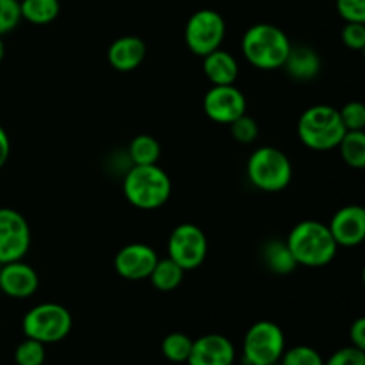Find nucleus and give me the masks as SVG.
<instances>
[{"mask_svg":"<svg viewBox=\"0 0 365 365\" xmlns=\"http://www.w3.org/2000/svg\"><path fill=\"white\" fill-rule=\"evenodd\" d=\"M289 250L298 266L324 267L337 255V242L334 241L328 225L316 220L299 221L287 239Z\"/></svg>","mask_w":365,"mask_h":365,"instance_id":"f257e3e1","label":"nucleus"},{"mask_svg":"<svg viewBox=\"0 0 365 365\" xmlns=\"http://www.w3.org/2000/svg\"><path fill=\"white\" fill-rule=\"evenodd\" d=\"M292 43L280 27L273 24H255L245 32L241 50L245 59L259 70L271 71L284 66Z\"/></svg>","mask_w":365,"mask_h":365,"instance_id":"f03ea898","label":"nucleus"},{"mask_svg":"<svg viewBox=\"0 0 365 365\" xmlns=\"http://www.w3.org/2000/svg\"><path fill=\"white\" fill-rule=\"evenodd\" d=\"M123 195L135 209H160L171 196V178L157 164H132L123 178Z\"/></svg>","mask_w":365,"mask_h":365,"instance_id":"7ed1b4c3","label":"nucleus"},{"mask_svg":"<svg viewBox=\"0 0 365 365\" xmlns=\"http://www.w3.org/2000/svg\"><path fill=\"white\" fill-rule=\"evenodd\" d=\"M346 128L342 125L339 109L317 103L303 110L298 120V138L307 148L316 152H328L337 148Z\"/></svg>","mask_w":365,"mask_h":365,"instance_id":"20e7f679","label":"nucleus"},{"mask_svg":"<svg viewBox=\"0 0 365 365\" xmlns=\"http://www.w3.org/2000/svg\"><path fill=\"white\" fill-rule=\"evenodd\" d=\"M250 182L264 192L284 191L292 180V163L277 146H260L246 164Z\"/></svg>","mask_w":365,"mask_h":365,"instance_id":"39448f33","label":"nucleus"},{"mask_svg":"<svg viewBox=\"0 0 365 365\" xmlns=\"http://www.w3.org/2000/svg\"><path fill=\"white\" fill-rule=\"evenodd\" d=\"M73 317L66 307L59 303H39L32 307L21 321L25 337L34 339L41 344H56L70 335Z\"/></svg>","mask_w":365,"mask_h":365,"instance_id":"423d86ee","label":"nucleus"},{"mask_svg":"<svg viewBox=\"0 0 365 365\" xmlns=\"http://www.w3.org/2000/svg\"><path fill=\"white\" fill-rule=\"evenodd\" d=\"M284 351V330L273 321H257L242 339V360L246 365L278 364Z\"/></svg>","mask_w":365,"mask_h":365,"instance_id":"0eeeda50","label":"nucleus"},{"mask_svg":"<svg viewBox=\"0 0 365 365\" xmlns=\"http://www.w3.org/2000/svg\"><path fill=\"white\" fill-rule=\"evenodd\" d=\"M227 36V21L217 11L200 9L185 24L184 39L187 48L200 57L221 48Z\"/></svg>","mask_w":365,"mask_h":365,"instance_id":"6e6552de","label":"nucleus"},{"mask_svg":"<svg viewBox=\"0 0 365 365\" xmlns=\"http://www.w3.org/2000/svg\"><path fill=\"white\" fill-rule=\"evenodd\" d=\"M209 253V241L207 235L198 225L182 223L173 228L168 239V257L177 262L182 269H198L207 259Z\"/></svg>","mask_w":365,"mask_h":365,"instance_id":"1a4fd4ad","label":"nucleus"},{"mask_svg":"<svg viewBox=\"0 0 365 365\" xmlns=\"http://www.w3.org/2000/svg\"><path fill=\"white\" fill-rule=\"evenodd\" d=\"M31 248V227L24 214L2 207L0 209V266L24 260Z\"/></svg>","mask_w":365,"mask_h":365,"instance_id":"9d476101","label":"nucleus"},{"mask_svg":"<svg viewBox=\"0 0 365 365\" xmlns=\"http://www.w3.org/2000/svg\"><path fill=\"white\" fill-rule=\"evenodd\" d=\"M246 96L235 84L212 86L203 96V113L214 123L230 125L246 114Z\"/></svg>","mask_w":365,"mask_h":365,"instance_id":"9b49d317","label":"nucleus"},{"mask_svg":"<svg viewBox=\"0 0 365 365\" xmlns=\"http://www.w3.org/2000/svg\"><path fill=\"white\" fill-rule=\"evenodd\" d=\"M157 260L159 257L152 246L145 245V242H130L116 253L114 269L125 280H148Z\"/></svg>","mask_w":365,"mask_h":365,"instance_id":"f8f14e48","label":"nucleus"},{"mask_svg":"<svg viewBox=\"0 0 365 365\" xmlns=\"http://www.w3.org/2000/svg\"><path fill=\"white\" fill-rule=\"evenodd\" d=\"M337 246L355 248L365 239V209L362 205H346L334 214L328 223Z\"/></svg>","mask_w":365,"mask_h":365,"instance_id":"ddd939ff","label":"nucleus"},{"mask_svg":"<svg viewBox=\"0 0 365 365\" xmlns=\"http://www.w3.org/2000/svg\"><path fill=\"white\" fill-rule=\"evenodd\" d=\"M235 346L221 334H207L192 341L187 365H234Z\"/></svg>","mask_w":365,"mask_h":365,"instance_id":"4468645a","label":"nucleus"},{"mask_svg":"<svg viewBox=\"0 0 365 365\" xmlns=\"http://www.w3.org/2000/svg\"><path fill=\"white\" fill-rule=\"evenodd\" d=\"M39 289L36 269L24 260H14L0 266V291L13 299H27Z\"/></svg>","mask_w":365,"mask_h":365,"instance_id":"2eb2a0df","label":"nucleus"},{"mask_svg":"<svg viewBox=\"0 0 365 365\" xmlns=\"http://www.w3.org/2000/svg\"><path fill=\"white\" fill-rule=\"evenodd\" d=\"M146 57V43L139 36H121L107 48V61L116 71H134Z\"/></svg>","mask_w":365,"mask_h":365,"instance_id":"dca6fc26","label":"nucleus"},{"mask_svg":"<svg viewBox=\"0 0 365 365\" xmlns=\"http://www.w3.org/2000/svg\"><path fill=\"white\" fill-rule=\"evenodd\" d=\"M321 66L323 63L316 50L305 45H292L282 68L294 81L309 82L321 73Z\"/></svg>","mask_w":365,"mask_h":365,"instance_id":"f3484780","label":"nucleus"},{"mask_svg":"<svg viewBox=\"0 0 365 365\" xmlns=\"http://www.w3.org/2000/svg\"><path fill=\"white\" fill-rule=\"evenodd\" d=\"M203 73L212 86L235 84L239 77V63L230 52L217 48L203 57Z\"/></svg>","mask_w":365,"mask_h":365,"instance_id":"a211bd4d","label":"nucleus"},{"mask_svg":"<svg viewBox=\"0 0 365 365\" xmlns=\"http://www.w3.org/2000/svg\"><path fill=\"white\" fill-rule=\"evenodd\" d=\"M262 259L267 269L273 271L274 274H291L298 267L287 242L278 241V239H271L264 245Z\"/></svg>","mask_w":365,"mask_h":365,"instance_id":"6ab92c4d","label":"nucleus"},{"mask_svg":"<svg viewBox=\"0 0 365 365\" xmlns=\"http://www.w3.org/2000/svg\"><path fill=\"white\" fill-rule=\"evenodd\" d=\"M185 271L178 266L177 262L166 257V259L157 260L155 267L150 273L148 280L152 282L153 287L160 292H170L175 291L177 287H180L182 280H184Z\"/></svg>","mask_w":365,"mask_h":365,"instance_id":"aec40b11","label":"nucleus"},{"mask_svg":"<svg viewBox=\"0 0 365 365\" xmlns=\"http://www.w3.org/2000/svg\"><path fill=\"white\" fill-rule=\"evenodd\" d=\"M59 0H20L21 20L32 25L52 24L59 16Z\"/></svg>","mask_w":365,"mask_h":365,"instance_id":"412c9836","label":"nucleus"},{"mask_svg":"<svg viewBox=\"0 0 365 365\" xmlns=\"http://www.w3.org/2000/svg\"><path fill=\"white\" fill-rule=\"evenodd\" d=\"M342 160L353 170L365 168V130H346L339 143Z\"/></svg>","mask_w":365,"mask_h":365,"instance_id":"4be33fe9","label":"nucleus"},{"mask_svg":"<svg viewBox=\"0 0 365 365\" xmlns=\"http://www.w3.org/2000/svg\"><path fill=\"white\" fill-rule=\"evenodd\" d=\"M160 157V145L153 135L139 134L128 145V159L135 166L157 164Z\"/></svg>","mask_w":365,"mask_h":365,"instance_id":"5701e85b","label":"nucleus"},{"mask_svg":"<svg viewBox=\"0 0 365 365\" xmlns=\"http://www.w3.org/2000/svg\"><path fill=\"white\" fill-rule=\"evenodd\" d=\"M192 339L182 331H173L166 335L160 344V351L166 356V360L173 364H187L189 355H191Z\"/></svg>","mask_w":365,"mask_h":365,"instance_id":"b1692460","label":"nucleus"},{"mask_svg":"<svg viewBox=\"0 0 365 365\" xmlns=\"http://www.w3.org/2000/svg\"><path fill=\"white\" fill-rule=\"evenodd\" d=\"M46 359L45 344L25 337L14 349V362L16 365H43Z\"/></svg>","mask_w":365,"mask_h":365,"instance_id":"393cba45","label":"nucleus"},{"mask_svg":"<svg viewBox=\"0 0 365 365\" xmlns=\"http://www.w3.org/2000/svg\"><path fill=\"white\" fill-rule=\"evenodd\" d=\"M278 365H324V360L317 349L299 344L291 349H285L282 359L278 360Z\"/></svg>","mask_w":365,"mask_h":365,"instance_id":"a878e982","label":"nucleus"},{"mask_svg":"<svg viewBox=\"0 0 365 365\" xmlns=\"http://www.w3.org/2000/svg\"><path fill=\"white\" fill-rule=\"evenodd\" d=\"M230 134L241 145H252L259 138V125L253 118H250L248 114H242L241 118H237L235 121H232L230 125Z\"/></svg>","mask_w":365,"mask_h":365,"instance_id":"bb28decb","label":"nucleus"},{"mask_svg":"<svg viewBox=\"0 0 365 365\" xmlns=\"http://www.w3.org/2000/svg\"><path fill=\"white\" fill-rule=\"evenodd\" d=\"M346 130H365V106L362 102H348L339 109Z\"/></svg>","mask_w":365,"mask_h":365,"instance_id":"cd10ccee","label":"nucleus"},{"mask_svg":"<svg viewBox=\"0 0 365 365\" xmlns=\"http://www.w3.org/2000/svg\"><path fill=\"white\" fill-rule=\"evenodd\" d=\"M20 21V0H0V36L13 32Z\"/></svg>","mask_w":365,"mask_h":365,"instance_id":"c85d7f7f","label":"nucleus"},{"mask_svg":"<svg viewBox=\"0 0 365 365\" xmlns=\"http://www.w3.org/2000/svg\"><path fill=\"white\" fill-rule=\"evenodd\" d=\"M342 43L351 50L365 48V24L364 21H346L341 32Z\"/></svg>","mask_w":365,"mask_h":365,"instance_id":"c756f323","label":"nucleus"},{"mask_svg":"<svg viewBox=\"0 0 365 365\" xmlns=\"http://www.w3.org/2000/svg\"><path fill=\"white\" fill-rule=\"evenodd\" d=\"M324 365H365V349L346 346L324 360Z\"/></svg>","mask_w":365,"mask_h":365,"instance_id":"7c9ffc66","label":"nucleus"},{"mask_svg":"<svg viewBox=\"0 0 365 365\" xmlns=\"http://www.w3.org/2000/svg\"><path fill=\"white\" fill-rule=\"evenodd\" d=\"M335 4L342 20L365 24V0H335Z\"/></svg>","mask_w":365,"mask_h":365,"instance_id":"2f4dec72","label":"nucleus"},{"mask_svg":"<svg viewBox=\"0 0 365 365\" xmlns=\"http://www.w3.org/2000/svg\"><path fill=\"white\" fill-rule=\"evenodd\" d=\"M349 339H351V346L355 348L365 349V319L359 317L353 321L351 328H349Z\"/></svg>","mask_w":365,"mask_h":365,"instance_id":"473e14b6","label":"nucleus"},{"mask_svg":"<svg viewBox=\"0 0 365 365\" xmlns=\"http://www.w3.org/2000/svg\"><path fill=\"white\" fill-rule=\"evenodd\" d=\"M9 153H11V139L7 135L6 128L0 125V170L6 166L7 159H9Z\"/></svg>","mask_w":365,"mask_h":365,"instance_id":"72a5a7b5","label":"nucleus"},{"mask_svg":"<svg viewBox=\"0 0 365 365\" xmlns=\"http://www.w3.org/2000/svg\"><path fill=\"white\" fill-rule=\"evenodd\" d=\"M4 56H6V45H4V39H2V36H0V63H2Z\"/></svg>","mask_w":365,"mask_h":365,"instance_id":"f704fd0d","label":"nucleus"},{"mask_svg":"<svg viewBox=\"0 0 365 365\" xmlns=\"http://www.w3.org/2000/svg\"><path fill=\"white\" fill-rule=\"evenodd\" d=\"M264 365H278V364H264Z\"/></svg>","mask_w":365,"mask_h":365,"instance_id":"c9c22d12","label":"nucleus"}]
</instances>
